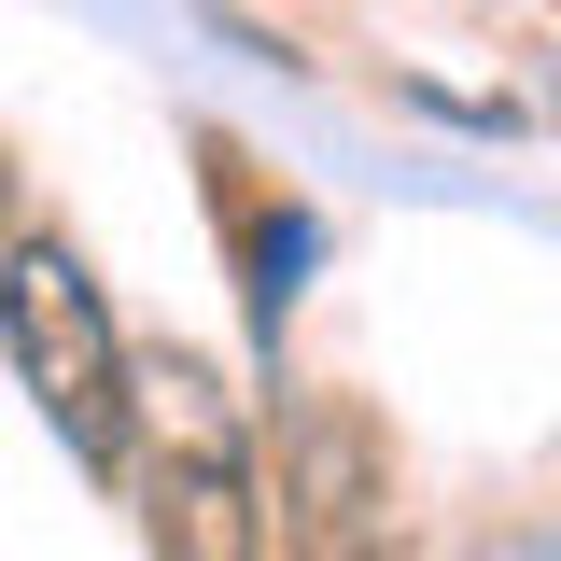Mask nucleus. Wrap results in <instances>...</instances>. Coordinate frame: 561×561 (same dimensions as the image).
<instances>
[{"mask_svg":"<svg viewBox=\"0 0 561 561\" xmlns=\"http://www.w3.org/2000/svg\"><path fill=\"white\" fill-rule=\"evenodd\" d=\"M239 253H253V280H239V295H253V337L280 351V309L309 295V267H323V225H309V210H253Z\"/></svg>","mask_w":561,"mask_h":561,"instance_id":"nucleus-4","label":"nucleus"},{"mask_svg":"<svg viewBox=\"0 0 561 561\" xmlns=\"http://www.w3.org/2000/svg\"><path fill=\"white\" fill-rule=\"evenodd\" d=\"M267 505L295 519V548L351 561V548H365V519L393 505V449H379V421L351 408V393H309L295 435H280V491H267Z\"/></svg>","mask_w":561,"mask_h":561,"instance_id":"nucleus-3","label":"nucleus"},{"mask_svg":"<svg viewBox=\"0 0 561 561\" xmlns=\"http://www.w3.org/2000/svg\"><path fill=\"white\" fill-rule=\"evenodd\" d=\"M548 127H561V70H548Z\"/></svg>","mask_w":561,"mask_h":561,"instance_id":"nucleus-7","label":"nucleus"},{"mask_svg":"<svg viewBox=\"0 0 561 561\" xmlns=\"http://www.w3.org/2000/svg\"><path fill=\"white\" fill-rule=\"evenodd\" d=\"M491 561H561V534H505V548H491Z\"/></svg>","mask_w":561,"mask_h":561,"instance_id":"nucleus-5","label":"nucleus"},{"mask_svg":"<svg viewBox=\"0 0 561 561\" xmlns=\"http://www.w3.org/2000/svg\"><path fill=\"white\" fill-rule=\"evenodd\" d=\"M0 351L28 379V408L57 421V449L84 478H127L140 463V365L99 309V280L70 239H0Z\"/></svg>","mask_w":561,"mask_h":561,"instance_id":"nucleus-1","label":"nucleus"},{"mask_svg":"<svg viewBox=\"0 0 561 561\" xmlns=\"http://www.w3.org/2000/svg\"><path fill=\"white\" fill-rule=\"evenodd\" d=\"M169 435H154V463H140V534L154 561H267L280 505H267V463H253V435L210 408L197 365H169Z\"/></svg>","mask_w":561,"mask_h":561,"instance_id":"nucleus-2","label":"nucleus"},{"mask_svg":"<svg viewBox=\"0 0 561 561\" xmlns=\"http://www.w3.org/2000/svg\"><path fill=\"white\" fill-rule=\"evenodd\" d=\"M0 239H14V169H0Z\"/></svg>","mask_w":561,"mask_h":561,"instance_id":"nucleus-6","label":"nucleus"}]
</instances>
